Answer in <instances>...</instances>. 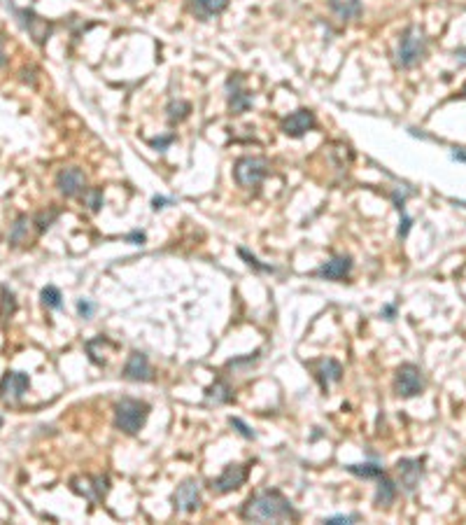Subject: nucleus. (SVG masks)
<instances>
[{"mask_svg": "<svg viewBox=\"0 0 466 525\" xmlns=\"http://www.w3.org/2000/svg\"><path fill=\"white\" fill-rule=\"evenodd\" d=\"M238 255H241V257L245 259V264H248V267L257 269V271H262V274H273V271H276V267H271V264L259 262V259H257L255 255H252V252L245 250V248H238Z\"/></svg>", "mask_w": 466, "mask_h": 525, "instance_id": "nucleus-28", "label": "nucleus"}, {"mask_svg": "<svg viewBox=\"0 0 466 525\" xmlns=\"http://www.w3.org/2000/svg\"><path fill=\"white\" fill-rule=\"evenodd\" d=\"M231 399H233L231 385L224 383V380H215V383L205 390V401H208V404L219 406V404H226V401H231Z\"/></svg>", "mask_w": 466, "mask_h": 525, "instance_id": "nucleus-22", "label": "nucleus"}, {"mask_svg": "<svg viewBox=\"0 0 466 525\" xmlns=\"http://www.w3.org/2000/svg\"><path fill=\"white\" fill-rule=\"evenodd\" d=\"M31 387V378L29 374L24 371H5L3 378H0V401H5V404H19V401L24 399V394L29 392Z\"/></svg>", "mask_w": 466, "mask_h": 525, "instance_id": "nucleus-6", "label": "nucleus"}, {"mask_svg": "<svg viewBox=\"0 0 466 525\" xmlns=\"http://www.w3.org/2000/svg\"><path fill=\"white\" fill-rule=\"evenodd\" d=\"M427 54V36L417 24L408 26L401 33L399 47H396V66L399 68H413L424 59Z\"/></svg>", "mask_w": 466, "mask_h": 525, "instance_id": "nucleus-3", "label": "nucleus"}, {"mask_svg": "<svg viewBox=\"0 0 466 525\" xmlns=\"http://www.w3.org/2000/svg\"><path fill=\"white\" fill-rule=\"evenodd\" d=\"M226 8H229V0H189L191 15L201 19V22H208V19L222 15Z\"/></svg>", "mask_w": 466, "mask_h": 525, "instance_id": "nucleus-19", "label": "nucleus"}, {"mask_svg": "<svg viewBox=\"0 0 466 525\" xmlns=\"http://www.w3.org/2000/svg\"><path fill=\"white\" fill-rule=\"evenodd\" d=\"M350 271H352V259L347 255H336L331 259H326V262L315 271V276L326 278V281H343V278L350 276Z\"/></svg>", "mask_w": 466, "mask_h": 525, "instance_id": "nucleus-17", "label": "nucleus"}, {"mask_svg": "<svg viewBox=\"0 0 466 525\" xmlns=\"http://www.w3.org/2000/svg\"><path fill=\"white\" fill-rule=\"evenodd\" d=\"M19 22H22V26L26 31L31 33V38L36 40V45H45L47 40L52 38L54 33V26L47 22V19H43L40 15H36L33 10H15Z\"/></svg>", "mask_w": 466, "mask_h": 525, "instance_id": "nucleus-10", "label": "nucleus"}, {"mask_svg": "<svg viewBox=\"0 0 466 525\" xmlns=\"http://www.w3.org/2000/svg\"><path fill=\"white\" fill-rule=\"evenodd\" d=\"M168 203H173V201L166 199V196H154V199H152V208L154 210H161V208H166Z\"/></svg>", "mask_w": 466, "mask_h": 525, "instance_id": "nucleus-35", "label": "nucleus"}, {"mask_svg": "<svg viewBox=\"0 0 466 525\" xmlns=\"http://www.w3.org/2000/svg\"><path fill=\"white\" fill-rule=\"evenodd\" d=\"M452 159L466 163V149H455V152H452Z\"/></svg>", "mask_w": 466, "mask_h": 525, "instance_id": "nucleus-37", "label": "nucleus"}, {"mask_svg": "<svg viewBox=\"0 0 466 525\" xmlns=\"http://www.w3.org/2000/svg\"><path fill=\"white\" fill-rule=\"evenodd\" d=\"M229 425H231L233 429H236V432L241 434V436H245V439H255V436H257V434L250 429L248 422H243L241 418H233V415H231V418H229Z\"/></svg>", "mask_w": 466, "mask_h": 525, "instance_id": "nucleus-30", "label": "nucleus"}, {"mask_svg": "<svg viewBox=\"0 0 466 525\" xmlns=\"http://www.w3.org/2000/svg\"><path fill=\"white\" fill-rule=\"evenodd\" d=\"M226 91H229V110H231V114L248 112L252 108V103H255L252 94L243 87L241 75H231L229 82H226Z\"/></svg>", "mask_w": 466, "mask_h": 525, "instance_id": "nucleus-13", "label": "nucleus"}, {"mask_svg": "<svg viewBox=\"0 0 466 525\" xmlns=\"http://www.w3.org/2000/svg\"><path fill=\"white\" fill-rule=\"evenodd\" d=\"M350 474L361 476V479H378V476L385 474V469L380 465H373V462H364V465H347L345 467Z\"/></svg>", "mask_w": 466, "mask_h": 525, "instance_id": "nucleus-26", "label": "nucleus"}, {"mask_svg": "<svg viewBox=\"0 0 466 525\" xmlns=\"http://www.w3.org/2000/svg\"><path fill=\"white\" fill-rule=\"evenodd\" d=\"M131 3H135V0H131Z\"/></svg>", "mask_w": 466, "mask_h": 525, "instance_id": "nucleus-42", "label": "nucleus"}, {"mask_svg": "<svg viewBox=\"0 0 466 525\" xmlns=\"http://www.w3.org/2000/svg\"><path fill=\"white\" fill-rule=\"evenodd\" d=\"M173 140H175V135L168 133V135H161V138H149L147 142H149V145H152L154 149H159V152H163V149H166Z\"/></svg>", "mask_w": 466, "mask_h": 525, "instance_id": "nucleus-32", "label": "nucleus"}, {"mask_svg": "<svg viewBox=\"0 0 466 525\" xmlns=\"http://www.w3.org/2000/svg\"><path fill=\"white\" fill-rule=\"evenodd\" d=\"M0 427H3V415H0Z\"/></svg>", "mask_w": 466, "mask_h": 525, "instance_id": "nucleus-41", "label": "nucleus"}, {"mask_svg": "<svg viewBox=\"0 0 466 525\" xmlns=\"http://www.w3.org/2000/svg\"><path fill=\"white\" fill-rule=\"evenodd\" d=\"M126 241H133V245H142L145 243V234L142 231H133V234L126 236Z\"/></svg>", "mask_w": 466, "mask_h": 525, "instance_id": "nucleus-36", "label": "nucleus"}, {"mask_svg": "<svg viewBox=\"0 0 466 525\" xmlns=\"http://www.w3.org/2000/svg\"><path fill=\"white\" fill-rule=\"evenodd\" d=\"M82 201H84V206L91 210V213H98V210L103 208V189L98 187H87V192L82 194Z\"/></svg>", "mask_w": 466, "mask_h": 525, "instance_id": "nucleus-27", "label": "nucleus"}, {"mask_svg": "<svg viewBox=\"0 0 466 525\" xmlns=\"http://www.w3.org/2000/svg\"><path fill=\"white\" fill-rule=\"evenodd\" d=\"M396 500V483L387 474L378 476V488H375V507H389Z\"/></svg>", "mask_w": 466, "mask_h": 525, "instance_id": "nucleus-20", "label": "nucleus"}, {"mask_svg": "<svg viewBox=\"0 0 466 525\" xmlns=\"http://www.w3.org/2000/svg\"><path fill=\"white\" fill-rule=\"evenodd\" d=\"M189 112H191V103H187V101H170L166 105V119L170 126L182 124V121L189 117Z\"/></svg>", "mask_w": 466, "mask_h": 525, "instance_id": "nucleus-23", "label": "nucleus"}, {"mask_svg": "<svg viewBox=\"0 0 466 525\" xmlns=\"http://www.w3.org/2000/svg\"><path fill=\"white\" fill-rule=\"evenodd\" d=\"M280 128H283V133L290 135V138H301V135H306L308 131L315 128V112L308 110V108H301V110L292 112L290 117H285Z\"/></svg>", "mask_w": 466, "mask_h": 525, "instance_id": "nucleus-14", "label": "nucleus"}, {"mask_svg": "<svg viewBox=\"0 0 466 525\" xmlns=\"http://www.w3.org/2000/svg\"><path fill=\"white\" fill-rule=\"evenodd\" d=\"M40 302H43L45 309L50 311H57L63 306V297H61V290L54 288V285H47V288H43V292H40Z\"/></svg>", "mask_w": 466, "mask_h": 525, "instance_id": "nucleus-25", "label": "nucleus"}, {"mask_svg": "<svg viewBox=\"0 0 466 525\" xmlns=\"http://www.w3.org/2000/svg\"><path fill=\"white\" fill-rule=\"evenodd\" d=\"M124 378L133 380V383H147V380L154 378L152 367H149V360L145 353L133 350L131 355H128L124 364Z\"/></svg>", "mask_w": 466, "mask_h": 525, "instance_id": "nucleus-15", "label": "nucleus"}, {"mask_svg": "<svg viewBox=\"0 0 466 525\" xmlns=\"http://www.w3.org/2000/svg\"><path fill=\"white\" fill-rule=\"evenodd\" d=\"M396 474H399V483L403 490L413 493L424 476V458H401L396 462Z\"/></svg>", "mask_w": 466, "mask_h": 525, "instance_id": "nucleus-12", "label": "nucleus"}, {"mask_svg": "<svg viewBox=\"0 0 466 525\" xmlns=\"http://www.w3.org/2000/svg\"><path fill=\"white\" fill-rule=\"evenodd\" d=\"M33 236H40L38 227H36V220L29 217V215H19L15 220V224H12L10 243L12 245H31Z\"/></svg>", "mask_w": 466, "mask_h": 525, "instance_id": "nucleus-18", "label": "nucleus"}, {"mask_svg": "<svg viewBox=\"0 0 466 525\" xmlns=\"http://www.w3.org/2000/svg\"><path fill=\"white\" fill-rule=\"evenodd\" d=\"M269 170L271 163L264 156H241L236 161V166H233V175H236V182L243 189H252L262 185V180L269 175Z\"/></svg>", "mask_w": 466, "mask_h": 525, "instance_id": "nucleus-4", "label": "nucleus"}, {"mask_svg": "<svg viewBox=\"0 0 466 525\" xmlns=\"http://www.w3.org/2000/svg\"><path fill=\"white\" fill-rule=\"evenodd\" d=\"M57 217H59V210L57 208H52L50 213L45 210V213L33 215V220H36V227H38V234H45V231L54 224V220H57Z\"/></svg>", "mask_w": 466, "mask_h": 525, "instance_id": "nucleus-29", "label": "nucleus"}, {"mask_svg": "<svg viewBox=\"0 0 466 525\" xmlns=\"http://www.w3.org/2000/svg\"><path fill=\"white\" fill-rule=\"evenodd\" d=\"M149 418V404L135 397H124L114 406V427L124 434H138Z\"/></svg>", "mask_w": 466, "mask_h": 525, "instance_id": "nucleus-2", "label": "nucleus"}, {"mask_svg": "<svg viewBox=\"0 0 466 525\" xmlns=\"http://www.w3.org/2000/svg\"><path fill=\"white\" fill-rule=\"evenodd\" d=\"M70 488L77 495L87 497V500L91 502V504L103 502V500H105V495L110 493V476H105V474H98V476H75V479L70 481Z\"/></svg>", "mask_w": 466, "mask_h": 525, "instance_id": "nucleus-7", "label": "nucleus"}, {"mask_svg": "<svg viewBox=\"0 0 466 525\" xmlns=\"http://www.w3.org/2000/svg\"><path fill=\"white\" fill-rule=\"evenodd\" d=\"M329 10H331L340 22H347V19L361 15V0H329Z\"/></svg>", "mask_w": 466, "mask_h": 525, "instance_id": "nucleus-21", "label": "nucleus"}, {"mask_svg": "<svg viewBox=\"0 0 466 525\" xmlns=\"http://www.w3.org/2000/svg\"><path fill=\"white\" fill-rule=\"evenodd\" d=\"M248 481V467L241 465V462H233V465H226L224 472L217 476V479L210 481V490L215 495H226L233 493Z\"/></svg>", "mask_w": 466, "mask_h": 525, "instance_id": "nucleus-8", "label": "nucleus"}, {"mask_svg": "<svg viewBox=\"0 0 466 525\" xmlns=\"http://www.w3.org/2000/svg\"><path fill=\"white\" fill-rule=\"evenodd\" d=\"M243 518L252 523H283L294 521L296 511L280 490H259L245 502Z\"/></svg>", "mask_w": 466, "mask_h": 525, "instance_id": "nucleus-1", "label": "nucleus"}, {"mask_svg": "<svg viewBox=\"0 0 466 525\" xmlns=\"http://www.w3.org/2000/svg\"><path fill=\"white\" fill-rule=\"evenodd\" d=\"M394 392L403 399H413L424 392V374L417 364L403 362L394 374Z\"/></svg>", "mask_w": 466, "mask_h": 525, "instance_id": "nucleus-5", "label": "nucleus"}, {"mask_svg": "<svg viewBox=\"0 0 466 525\" xmlns=\"http://www.w3.org/2000/svg\"><path fill=\"white\" fill-rule=\"evenodd\" d=\"M357 514H350V516H331V518H324V523H354L357 521Z\"/></svg>", "mask_w": 466, "mask_h": 525, "instance_id": "nucleus-34", "label": "nucleus"}, {"mask_svg": "<svg viewBox=\"0 0 466 525\" xmlns=\"http://www.w3.org/2000/svg\"><path fill=\"white\" fill-rule=\"evenodd\" d=\"M394 313H396L394 306H385V309H382V316H385V320H394Z\"/></svg>", "mask_w": 466, "mask_h": 525, "instance_id": "nucleus-38", "label": "nucleus"}, {"mask_svg": "<svg viewBox=\"0 0 466 525\" xmlns=\"http://www.w3.org/2000/svg\"><path fill=\"white\" fill-rule=\"evenodd\" d=\"M57 187L59 192L66 196V199H73V196H80L87 192V175L84 170L77 166H68L61 168L57 173Z\"/></svg>", "mask_w": 466, "mask_h": 525, "instance_id": "nucleus-9", "label": "nucleus"}, {"mask_svg": "<svg viewBox=\"0 0 466 525\" xmlns=\"http://www.w3.org/2000/svg\"><path fill=\"white\" fill-rule=\"evenodd\" d=\"M410 227H413V220H410V217L406 215V210H401V224H399V238H401V241L408 236Z\"/></svg>", "mask_w": 466, "mask_h": 525, "instance_id": "nucleus-33", "label": "nucleus"}, {"mask_svg": "<svg viewBox=\"0 0 466 525\" xmlns=\"http://www.w3.org/2000/svg\"><path fill=\"white\" fill-rule=\"evenodd\" d=\"M313 371H315V378H317V383L322 385V390L324 392L331 387V383H338V380L343 378V367H340L338 360H333V357L315 362Z\"/></svg>", "mask_w": 466, "mask_h": 525, "instance_id": "nucleus-16", "label": "nucleus"}, {"mask_svg": "<svg viewBox=\"0 0 466 525\" xmlns=\"http://www.w3.org/2000/svg\"><path fill=\"white\" fill-rule=\"evenodd\" d=\"M17 313V297L10 288H0V320L8 323V320Z\"/></svg>", "mask_w": 466, "mask_h": 525, "instance_id": "nucleus-24", "label": "nucleus"}, {"mask_svg": "<svg viewBox=\"0 0 466 525\" xmlns=\"http://www.w3.org/2000/svg\"><path fill=\"white\" fill-rule=\"evenodd\" d=\"M459 96H462V98H466V82H464V87H462V91H459Z\"/></svg>", "mask_w": 466, "mask_h": 525, "instance_id": "nucleus-40", "label": "nucleus"}, {"mask_svg": "<svg viewBox=\"0 0 466 525\" xmlns=\"http://www.w3.org/2000/svg\"><path fill=\"white\" fill-rule=\"evenodd\" d=\"M173 504L182 514H191V511L201 507V486H198V481L196 479L182 481L173 495Z\"/></svg>", "mask_w": 466, "mask_h": 525, "instance_id": "nucleus-11", "label": "nucleus"}, {"mask_svg": "<svg viewBox=\"0 0 466 525\" xmlns=\"http://www.w3.org/2000/svg\"><path fill=\"white\" fill-rule=\"evenodd\" d=\"M77 313H80V318H91L93 313H96V304L89 302V299H80V302H77Z\"/></svg>", "mask_w": 466, "mask_h": 525, "instance_id": "nucleus-31", "label": "nucleus"}, {"mask_svg": "<svg viewBox=\"0 0 466 525\" xmlns=\"http://www.w3.org/2000/svg\"><path fill=\"white\" fill-rule=\"evenodd\" d=\"M8 64V57H5V47H3V38H0V66Z\"/></svg>", "mask_w": 466, "mask_h": 525, "instance_id": "nucleus-39", "label": "nucleus"}]
</instances>
